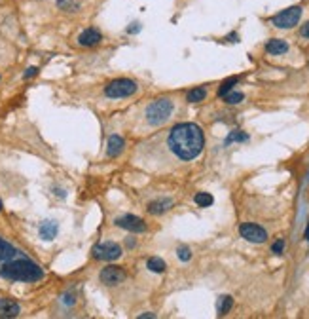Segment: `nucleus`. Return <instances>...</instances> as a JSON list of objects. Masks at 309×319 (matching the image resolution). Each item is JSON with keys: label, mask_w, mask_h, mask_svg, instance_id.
<instances>
[{"label": "nucleus", "mask_w": 309, "mask_h": 319, "mask_svg": "<svg viewBox=\"0 0 309 319\" xmlns=\"http://www.w3.org/2000/svg\"><path fill=\"white\" fill-rule=\"evenodd\" d=\"M205 137L199 126L196 124H178L171 129L169 133V146L171 150L178 156L180 160H194L198 158L203 150Z\"/></svg>", "instance_id": "obj_1"}, {"label": "nucleus", "mask_w": 309, "mask_h": 319, "mask_svg": "<svg viewBox=\"0 0 309 319\" xmlns=\"http://www.w3.org/2000/svg\"><path fill=\"white\" fill-rule=\"evenodd\" d=\"M0 275L12 281H38L44 277V272L32 260L19 258V260H6L0 266Z\"/></svg>", "instance_id": "obj_2"}, {"label": "nucleus", "mask_w": 309, "mask_h": 319, "mask_svg": "<svg viewBox=\"0 0 309 319\" xmlns=\"http://www.w3.org/2000/svg\"><path fill=\"white\" fill-rule=\"evenodd\" d=\"M173 103L169 99H157L146 109V120L150 126H161L171 118Z\"/></svg>", "instance_id": "obj_3"}, {"label": "nucleus", "mask_w": 309, "mask_h": 319, "mask_svg": "<svg viewBox=\"0 0 309 319\" xmlns=\"http://www.w3.org/2000/svg\"><path fill=\"white\" fill-rule=\"evenodd\" d=\"M137 91V82L127 78H120L110 82L109 86L105 88V93L110 99H120V97H129Z\"/></svg>", "instance_id": "obj_4"}, {"label": "nucleus", "mask_w": 309, "mask_h": 319, "mask_svg": "<svg viewBox=\"0 0 309 319\" xmlns=\"http://www.w3.org/2000/svg\"><path fill=\"white\" fill-rule=\"evenodd\" d=\"M300 17H302V8L300 6H290L283 12H279L277 16L271 17V23L277 27V29H292L300 23Z\"/></svg>", "instance_id": "obj_5"}, {"label": "nucleus", "mask_w": 309, "mask_h": 319, "mask_svg": "<svg viewBox=\"0 0 309 319\" xmlns=\"http://www.w3.org/2000/svg\"><path fill=\"white\" fill-rule=\"evenodd\" d=\"M93 258L97 260H116L122 256V247L114 241H103V243H97L91 249Z\"/></svg>", "instance_id": "obj_6"}, {"label": "nucleus", "mask_w": 309, "mask_h": 319, "mask_svg": "<svg viewBox=\"0 0 309 319\" xmlns=\"http://www.w3.org/2000/svg\"><path fill=\"white\" fill-rule=\"evenodd\" d=\"M239 234L241 238H245L250 243H264L267 239V232L264 230L262 226L258 224H252V223H245L239 226Z\"/></svg>", "instance_id": "obj_7"}, {"label": "nucleus", "mask_w": 309, "mask_h": 319, "mask_svg": "<svg viewBox=\"0 0 309 319\" xmlns=\"http://www.w3.org/2000/svg\"><path fill=\"white\" fill-rule=\"evenodd\" d=\"M125 279V270L120 266H107L101 270V281L105 285H118Z\"/></svg>", "instance_id": "obj_8"}, {"label": "nucleus", "mask_w": 309, "mask_h": 319, "mask_svg": "<svg viewBox=\"0 0 309 319\" xmlns=\"http://www.w3.org/2000/svg\"><path fill=\"white\" fill-rule=\"evenodd\" d=\"M116 226H120V228H124V230H129V232H133V234H140V232L146 230L144 221L139 219V217H135V215H125V217L116 219Z\"/></svg>", "instance_id": "obj_9"}, {"label": "nucleus", "mask_w": 309, "mask_h": 319, "mask_svg": "<svg viewBox=\"0 0 309 319\" xmlns=\"http://www.w3.org/2000/svg\"><path fill=\"white\" fill-rule=\"evenodd\" d=\"M101 40H103V34L97 31V29H86V31L78 36V44L80 46H86V48L97 46Z\"/></svg>", "instance_id": "obj_10"}, {"label": "nucleus", "mask_w": 309, "mask_h": 319, "mask_svg": "<svg viewBox=\"0 0 309 319\" xmlns=\"http://www.w3.org/2000/svg\"><path fill=\"white\" fill-rule=\"evenodd\" d=\"M21 314L19 304L10 298H0V318H17Z\"/></svg>", "instance_id": "obj_11"}, {"label": "nucleus", "mask_w": 309, "mask_h": 319, "mask_svg": "<svg viewBox=\"0 0 309 319\" xmlns=\"http://www.w3.org/2000/svg\"><path fill=\"white\" fill-rule=\"evenodd\" d=\"M124 139L120 137V135H110L109 137V148H107V154H109L110 158H116V156H120L122 152H124Z\"/></svg>", "instance_id": "obj_12"}, {"label": "nucleus", "mask_w": 309, "mask_h": 319, "mask_svg": "<svg viewBox=\"0 0 309 319\" xmlns=\"http://www.w3.org/2000/svg\"><path fill=\"white\" fill-rule=\"evenodd\" d=\"M57 232H59V224L55 221H44L40 224V238L46 239V241H51L57 236Z\"/></svg>", "instance_id": "obj_13"}, {"label": "nucleus", "mask_w": 309, "mask_h": 319, "mask_svg": "<svg viewBox=\"0 0 309 319\" xmlns=\"http://www.w3.org/2000/svg\"><path fill=\"white\" fill-rule=\"evenodd\" d=\"M265 51L269 55H283V53L288 51V44L285 40H281V38H273V40H269L265 44Z\"/></svg>", "instance_id": "obj_14"}, {"label": "nucleus", "mask_w": 309, "mask_h": 319, "mask_svg": "<svg viewBox=\"0 0 309 319\" xmlns=\"http://www.w3.org/2000/svg\"><path fill=\"white\" fill-rule=\"evenodd\" d=\"M171 207H173V200H169V198H163V200L152 202V204L148 205V211H150L152 215H161V213H167Z\"/></svg>", "instance_id": "obj_15"}, {"label": "nucleus", "mask_w": 309, "mask_h": 319, "mask_svg": "<svg viewBox=\"0 0 309 319\" xmlns=\"http://www.w3.org/2000/svg\"><path fill=\"white\" fill-rule=\"evenodd\" d=\"M16 255H17L16 247L0 238V260H4V262H6V260H12Z\"/></svg>", "instance_id": "obj_16"}, {"label": "nucleus", "mask_w": 309, "mask_h": 319, "mask_svg": "<svg viewBox=\"0 0 309 319\" xmlns=\"http://www.w3.org/2000/svg\"><path fill=\"white\" fill-rule=\"evenodd\" d=\"M232 306H233V298L230 296V295L220 296V298H218V304H217L218 316H226V314L232 310Z\"/></svg>", "instance_id": "obj_17"}, {"label": "nucleus", "mask_w": 309, "mask_h": 319, "mask_svg": "<svg viewBox=\"0 0 309 319\" xmlns=\"http://www.w3.org/2000/svg\"><path fill=\"white\" fill-rule=\"evenodd\" d=\"M194 202H196L199 207H209V205H213L215 198H213L209 192H198L196 198H194Z\"/></svg>", "instance_id": "obj_18"}, {"label": "nucleus", "mask_w": 309, "mask_h": 319, "mask_svg": "<svg viewBox=\"0 0 309 319\" xmlns=\"http://www.w3.org/2000/svg\"><path fill=\"white\" fill-rule=\"evenodd\" d=\"M148 270L154 272V273H163L165 272V262L159 258V256H152V258H148Z\"/></svg>", "instance_id": "obj_19"}, {"label": "nucleus", "mask_w": 309, "mask_h": 319, "mask_svg": "<svg viewBox=\"0 0 309 319\" xmlns=\"http://www.w3.org/2000/svg\"><path fill=\"white\" fill-rule=\"evenodd\" d=\"M205 97H207V90H205V88H196V90H192V91L188 93L186 99H188L190 103H199Z\"/></svg>", "instance_id": "obj_20"}, {"label": "nucleus", "mask_w": 309, "mask_h": 319, "mask_svg": "<svg viewBox=\"0 0 309 319\" xmlns=\"http://www.w3.org/2000/svg\"><path fill=\"white\" fill-rule=\"evenodd\" d=\"M57 6L65 12H76L80 10V2L78 0H57Z\"/></svg>", "instance_id": "obj_21"}, {"label": "nucleus", "mask_w": 309, "mask_h": 319, "mask_svg": "<svg viewBox=\"0 0 309 319\" xmlns=\"http://www.w3.org/2000/svg\"><path fill=\"white\" fill-rule=\"evenodd\" d=\"M235 84H237V78H230L226 80V82H222V86L218 88V97H224L226 93H230Z\"/></svg>", "instance_id": "obj_22"}, {"label": "nucleus", "mask_w": 309, "mask_h": 319, "mask_svg": "<svg viewBox=\"0 0 309 319\" xmlns=\"http://www.w3.org/2000/svg\"><path fill=\"white\" fill-rule=\"evenodd\" d=\"M243 99H245V95L239 93V91H230V93L224 95V101H226L228 105H237V103H241Z\"/></svg>", "instance_id": "obj_23"}, {"label": "nucleus", "mask_w": 309, "mask_h": 319, "mask_svg": "<svg viewBox=\"0 0 309 319\" xmlns=\"http://www.w3.org/2000/svg\"><path fill=\"white\" fill-rule=\"evenodd\" d=\"M248 139V135L247 133H243V131H232V133H230V137H228V139H226V146H228V144H232L233 141H247Z\"/></svg>", "instance_id": "obj_24"}, {"label": "nucleus", "mask_w": 309, "mask_h": 319, "mask_svg": "<svg viewBox=\"0 0 309 319\" xmlns=\"http://www.w3.org/2000/svg\"><path fill=\"white\" fill-rule=\"evenodd\" d=\"M283 251H285V239H277V241L271 245V253H275V255H283Z\"/></svg>", "instance_id": "obj_25"}, {"label": "nucleus", "mask_w": 309, "mask_h": 319, "mask_svg": "<svg viewBox=\"0 0 309 319\" xmlns=\"http://www.w3.org/2000/svg\"><path fill=\"white\" fill-rule=\"evenodd\" d=\"M177 253H178V258H180L182 262H188V260L192 258V253H190V249H188V247H178V251H177Z\"/></svg>", "instance_id": "obj_26"}, {"label": "nucleus", "mask_w": 309, "mask_h": 319, "mask_svg": "<svg viewBox=\"0 0 309 319\" xmlns=\"http://www.w3.org/2000/svg\"><path fill=\"white\" fill-rule=\"evenodd\" d=\"M36 74H38V68H36V67H29V68L25 70L23 78H32V76H36Z\"/></svg>", "instance_id": "obj_27"}, {"label": "nucleus", "mask_w": 309, "mask_h": 319, "mask_svg": "<svg viewBox=\"0 0 309 319\" xmlns=\"http://www.w3.org/2000/svg\"><path fill=\"white\" fill-rule=\"evenodd\" d=\"M300 34H302L304 38H309V21L302 25V29H300Z\"/></svg>", "instance_id": "obj_28"}, {"label": "nucleus", "mask_w": 309, "mask_h": 319, "mask_svg": "<svg viewBox=\"0 0 309 319\" xmlns=\"http://www.w3.org/2000/svg\"><path fill=\"white\" fill-rule=\"evenodd\" d=\"M63 302H65V304H74V296H72V295H65V296H63Z\"/></svg>", "instance_id": "obj_29"}, {"label": "nucleus", "mask_w": 309, "mask_h": 319, "mask_svg": "<svg viewBox=\"0 0 309 319\" xmlns=\"http://www.w3.org/2000/svg\"><path fill=\"white\" fill-rule=\"evenodd\" d=\"M140 31V25L139 23H133V27H127V32L131 34V32H139Z\"/></svg>", "instance_id": "obj_30"}, {"label": "nucleus", "mask_w": 309, "mask_h": 319, "mask_svg": "<svg viewBox=\"0 0 309 319\" xmlns=\"http://www.w3.org/2000/svg\"><path fill=\"white\" fill-rule=\"evenodd\" d=\"M228 38H230V42H237V40H235V38H237V34H235V32H233V34H230Z\"/></svg>", "instance_id": "obj_31"}, {"label": "nucleus", "mask_w": 309, "mask_h": 319, "mask_svg": "<svg viewBox=\"0 0 309 319\" xmlns=\"http://www.w3.org/2000/svg\"><path fill=\"white\" fill-rule=\"evenodd\" d=\"M144 318H155L154 314H142V316H140V319H144Z\"/></svg>", "instance_id": "obj_32"}, {"label": "nucleus", "mask_w": 309, "mask_h": 319, "mask_svg": "<svg viewBox=\"0 0 309 319\" xmlns=\"http://www.w3.org/2000/svg\"><path fill=\"white\" fill-rule=\"evenodd\" d=\"M306 239L309 241V224H308V228H306Z\"/></svg>", "instance_id": "obj_33"}, {"label": "nucleus", "mask_w": 309, "mask_h": 319, "mask_svg": "<svg viewBox=\"0 0 309 319\" xmlns=\"http://www.w3.org/2000/svg\"><path fill=\"white\" fill-rule=\"evenodd\" d=\"M0 211H2V202H0Z\"/></svg>", "instance_id": "obj_34"}]
</instances>
